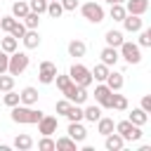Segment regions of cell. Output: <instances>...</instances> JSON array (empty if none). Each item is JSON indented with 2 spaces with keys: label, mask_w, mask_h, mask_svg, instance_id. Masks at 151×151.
<instances>
[{
  "label": "cell",
  "mask_w": 151,
  "mask_h": 151,
  "mask_svg": "<svg viewBox=\"0 0 151 151\" xmlns=\"http://www.w3.org/2000/svg\"><path fill=\"white\" fill-rule=\"evenodd\" d=\"M42 116H45V113H42L40 109H33V106H26V104L12 106V113H9V118H12L14 123H19V125H35Z\"/></svg>",
  "instance_id": "cell-1"
},
{
  "label": "cell",
  "mask_w": 151,
  "mask_h": 151,
  "mask_svg": "<svg viewBox=\"0 0 151 151\" xmlns=\"http://www.w3.org/2000/svg\"><path fill=\"white\" fill-rule=\"evenodd\" d=\"M28 61H31V57L26 54V52H12L9 54V61H7V73L9 76H21L26 68H28Z\"/></svg>",
  "instance_id": "cell-2"
},
{
  "label": "cell",
  "mask_w": 151,
  "mask_h": 151,
  "mask_svg": "<svg viewBox=\"0 0 151 151\" xmlns=\"http://www.w3.org/2000/svg\"><path fill=\"white\" fill-rule=\"evenodd\" d=\"M125 142H139L142 139V125H134V123H130V120H120V123H116V127H113Z\"/></svg>",
  "instance_id": "cell-3"
},
{
  "label": "cell",
  "mask_w": 151,
  "mask_h": 151,
  "mask_svg": "<svg viewBox=\"0 0 151 151\" xmlns=\"http://www.w3.org/2000/svg\"><path fill=\"white\" fill-rule=\"evenodd\" d=\"M68 78H71L76 85H80V87H90V85H92V73H90V68L83 66V64H73V66L68 68Z\"/></svg>",
  "instance_id": "cell-4"
},
{
  "label": "cell",
  "mask_w": 151,
  "mask_h": 151,
  "mask_svg": "<svg viewBox=\"0 0 151 151\" xmlns=\"http://www.w3.org/2000/svg\"><path fill=\"white\" fill-rule=\"evenodd\" d=\"M118 50H120L118 54H120L127 64H139V61H142V47H139L137 42H127V40H123Z\"/></svg>",
  "instance_id": "cell-5"
},
{
  "label": "cell",
  "mask_w": 151,
  "mask_h": 151,
  "mask_svg": "<svg viewBox=\"0 0 151 151\" xmlns=\"http://www.w3.org/2000/svg\"><path fill=\"white\" fill-rule=\"evenodd\" d=\"M61 94H64L71 104H85V101H87V97H90V94H87V87H80V85H76L73 80H71V85H68Z\"/></svg>",
  "instance_id": "cell-6"
},
{
  "label": "cell",
  "mask_w": 151,
  "mask_h": 151,
  "mask_svg": "<svg viewBox=\"0 0 151 151\" xmlns=\"http://www.w3.org/2000/svg\"><path fill=\"white\" fill-rule=\"evenodd\" d=\"M80 12H83V17H85L90 24H101V21H104V9H101L99 2H85V5L80 7Z\"/></svg>",
  "instance_id": "cell-7"
},
{
  "label": "cell",
  "mask_w": 151,
  "mask_h": 151,
  "mask_svg": "<svg viewBox=\"0 0 151 151\" xmlns=\"http://www.w3.org/2000/svg\"><path fill=\"white\" fill-rule=\"evenodd\" d=\"M54 76H57V64L40 61V66H38V80L42 85H50V83H54Z\"/></svg>",
  "instance_id": "cell-8"
},
{
  "label": "cell",
  "mask_w": 151,
  "mask_h": 151,
  "mask_svg": "<svg viewBox=\"0 0 151 151\" xmlns=\"http://www.w3.org/2000/svg\"><path fill=\"white\" fill-rule=\"evenodd\" d=\"M94 101L101 106V109H111V90L106 83H99L94 87Z\"/></svg>",
  "instance_id": "cell-9"
},
{
  "label": "cell",
  "mask_w": 151,
  "mask_h": 151,
  "mask_svg": "<svg viewBox=\"0 0 151 151\" xmlns=\"http://www.w3.org/2000/svg\"><path fill=\"white\" fill-rule=\"evenodd\" d=\"M66 132H68V137H71L73 142H78V144L87 139V130L83 127L80 120H68V130H66Z\"/></svg>",
  "instance_id": "cell-10"
},
{
  "label": "cell",
  "mask_w": 151,
  "mask_h": 151,
  "mask_svg": "<svg viewBox=\"0 0 151 151\" xmlns=\"http://www.w3.org/2000/svg\"><path fill=\"white\" fill-rule=\"evenodd\" d=\"M35 125H38V132H40V134H52V132H57V125H59V123H57L54 116H42Z\"/></svg>",
  "instance_id": "cell-11"
},
{
  "label": "cell",
  "mask_w": 151,
  "mask_h": 151,
  "mask_svg": "<svg viewBox=\"0 0 151 151\" xmlns=\"http://www.w3.org/2000/svg\"><path fill=\"white\" fill-rule=\"evenodd\" d=\"M104 146H106L109 151H123L125 139H123L118 132H109V134H104Z\"/></svg>",
  "instance_id": "cell-12"
},
{
  "label": "cell",
  "mask_w": 151,
  "mask_h": 151,
  "mask_svg": "<svg viewBox=\"0 0 151 151\" xmlns=\"http://www.w3.org/2000/svg\"><path fill=\"white\" fill-rule=\"evenodd\" d=\"M123 26H125V31H127V33H137V31H142V28H144V21H142V17H139V14H125Z\"/></svg>",
  "instance_id": "cell-13"
},
{
  "label": "cell",
  "mask_w": 151,
  "mask_h": 151,
  "mask_svg": "<svg viewBox=\"0 0 151 151\" xmlns=\"http://www.w3.org/2000/svg\"><path fill=\"white\" fill-rule=\"evenodd\" d=\"M149 9V0H125V12L127 14H144Z\"/></svg>",
  "instance_id": "cell-14"
},
{
  "label": "cell",
  "mask_w": 151,
  "mask_h": 151,
  "mask_svg": "<svg viewBox=\"0 0 151 151\" xmlns=\"http://www.w3.org/2000/svg\"><path fill=\"white\" fill-rule=\"evenodd\" d=\"M21 42H24L26 50H35V47H40V35H38V31H35V28H26Z\"/></svg>",
  "instance_id": "cell-15"
},
{
  "label": "cell",
  "mask_w": 151,
  "mask_h": 151,
  "mask_svg": "<svg viewBox=\"0 0 151 151\" xmlns=\"http://www.w3.org/2000/svg\"><path fill=\"white\" fill-rule=\"evenodd\" d=\"M99 57H101V64H106V66H116V61L120 59V54H118V47H104L101 52H99Z\"/></svg>",
  "instance_id": "cell-16"
},
{
  "label": "cell",
  "mask_w": 151,
  "mask_h": 151,
  "mask_svg": "<svg viewBox=\"0 0 151 151\" xmlns=\"http://www.w3.org/2000/svg\"><path fill=\"white\" fill-rule=\"evenodd\" d=\"M106 85H109V90L111 92H118L120 87H123V73H118V71H109V76H106V80H104Z\"/></svg>",
  "instance_id": "cell-17"
},
{
  "label": "cell",
  "mask_w": 151,
  "mask_h": 151,
  "mask_svg": "<svg viewBox=\"0 0 151 151\" xmlns=\"http://www.w3.org/2000/svg\"><path fill=\"white\" fill-rule=\"evenodd\" d=\"M38 101V90L35 87H24L19 92V104H26V106H33Z\"/></svg>",
  "instance_id": "cell-18"
},
{
  "label": "cell",
  "mask_w": 151,
  "mask_h": 151,
  "mask_svg": "<svg viewBox=\"0 0 151 151\" xmlns=\"http://www.w3.org/2000/svg\"><path fill=\"white\" fill-rule=\"evenodd\" d=\"M85 52H87V45L83 40H71L68 42V54L71 57H85Z\"/></svg>",
  "instance_id": "cell-19"
},
{
  "label": "cell",
  "mask_w": 151,
  "mask_h": 151,
  "mask_svg": "<svg viewBox=\"0 0 151 151\" xmlns=\"http://www.w3.org/2000/svg\"><path fill=\"white\" fill-rule=\"evenodd\" d=\"M83 118H85V120H90V123H97V120L101 118V106H99V104H97V106L92 104V106L83 109Z\"/></svg>",
  "instance_id": "cell-20"
},
{
  "label": "cell",
  "mask_w": 151,
  "mask_h": 151,
  "mask_svg": "<svg viewBox=\"0 0 151 151\" xmlns=\"http://www.w3.org/2000/svg\"><path fill=\"white\" fill-rule=\"evenodd\" d=\"M28 12H31V9H28V2H24V0H17V2L12 5V17H14V19H24Z\"/></svg>",
  "instance_id": "cell-21"
},
{
  "label": "cell",
  "mask_w": 151,
  "mask_h": 151,
  "mask_svg": "<svg viewBox=\"0 0 151 151\" xmlns=\"http://www.w3.org/2000/svg\"><path fill=\"white\" fill-rule=\"evenodd\" d=\"M104 40H106V45H109V47H120V42H123V33L111 28V31H106Z\"/></svg>",
  "instance_id": "cell-22"
},
{
  "label": "cell",
  "mask_w": 151,
  "mask_h": 151,
  "mask_svg": "<svg viewBox=\"0 0 151 151\" xmlns=\"http://www.w3.org/2000/svg\"><path fill=\"white\" fill-rule=\"evenodd\" d=\"M17 47H19V40H17L14 35H9V33H7V35L2 38V42H0V50H2V52H7V54H12Z\"/></svg>",
  "instance_id": "cell-23"
},
{
  "label": "cell",
  "mask_w": 151,
  "mask_h": 151,
  "mask_svg": "<svg viewBox=\"0 0 151 151\" xmlns=\"http://www.w3.org/2000/svg\"><path fill=\"white\" fill-rule=\"evenodd\" d=\"M130 123H134V125H146V120H149V113L144 111V109H132V113H130V118H127Z\"/></svg>",
  "instance_id": "cell-24"
},
{
  "label": "cell",
  "mask_w": 151,
  "mask_h": 151,
  "mask_svg": "<svg viewBox=\"0 0 151 151\" xmlns=\"http://www.w3.org/2000/svg\"><path fill=\"white\" fill-rule=\"evenodd\" d=\"M113 127H116V123H113V118H99L97 120V132L99 134H109V132H113Z\"/></svg>",
  "instance_id": "cell-25"
},
{
  "label": "cell",
  "mask_w": 151,
  "mask_h": 151,
  "mask_svg": "<svg viewBox=\"0 0 151 151\" xmlns=\"http://www.w3.org/2000/svg\"><path fill=\"white\" fill-rule=\"evenodd\" d=\"M12 144H14V149H19V151H28V149L33 146V139H31L28 134H17Z\"/></svg>",
  "instance_id": "cell-26"
},
{
  "label": "cell",
  "mask_w": 151,
  "mask_h": 151,
  "mask_svg": "<svg viewBox=\"0 0 151 151\" xmlns=\"http://www.w3.org/2000/svg\"><path fill=\"white\" fill-rule=\"evenodd\" d=\"M54 146L61 149V151H76V149H78V142H73L71 137H59V139L54 142Z\"/></svg>",
  "instance_id": "cell-27"
},
{
  "label": "cell",
  "mask_w": 151,
  "mask_h": 151,
  "mask_svg": "<svg viewBox=\"0 0 151 151\" xmlns=\"http://www.w3.org/2000/svg\"><path fill=\"white\" fill-rule=\"evenodd\" d=\"M109 14H111V19H113V21H123L127 12H125V5H123V2H113Z\"/></svg>",
  "instance_id": "cell-28"
},
{
  "label": "cell",
  "mask_w": 151,
  "mask_h": 151,
  "mask_svg": "<svg viewBox=\"0 0 151 151\" xmlns=\"http://www.w3.org/2000/svg\"><path fill=\"white\" fill-rule=\"evenodd\" d=\"M109 71H111V68H109L106 64H97V66H94V71H90V73H92V80L104 83V80H106V76H109Z\"/></svg>",
  "instance_id": "cell-29"
},
{
  "label": "cell",
  "mask_w": 151,
  "mask_h": 151,
  "mask_svg": "<svg viewBox=\"0 0 151 151\" xmlns=\"http://www.w3.org/2000/svg\"><path fill=\"white\" fill-rule=\"evenodd\" d=\"M111 109L125 111V109H127V99H125L123 94H118V92H111Z\"/></svg>",
  "instance_id": "cell-30"
},
{
  "label": "cell",
  "mask_w": 151,
  "mask_h": 151,
  "mask_svg": "<svg viewBox=\"0 0 151 151\" xmlns=\"http://www.w3.org/2000/svg\"><path fill=\"white\" fill-rule=\"evenodd\" d=\"M52 19H59L61 14H64V7H61V2L59 0H52V2H47V9H45Z\"/></svg>",
  "instance_id": "cell-31"
},
{
  "label": "cell",
  "mask_w": 151,
  "mask_h": 151,
  "mask_svg": "<svg viewBox=\"0 0 151 151\" xmlns=\"http://www.w3.org/2000/svg\"><path fill=\"white\" fill-rule=\"evenodd\" d=\"M64 116H66L68 120H83V109H80V104H71Z\"/></svg>",
  "instance_id": "cell-32"
},
{
  "label": "cell",
  "mask_w": 151,
  "mask_h": 151,
  "mask_svg": "<svg viewBox=\"0 0 151 151\" xmlns=\"http://www.w3.org/2000/svg\"><path fill=\"white\" fill-rule=\"evenodd\" d=\"M38 24H40V14L38 12H28L24 17V26L26 28H38Z\"/></svg>",
  "instance_id": "cell-33"
},
{
  "label": "cell",
  "mask_w": 151,
  "mask_h": 151,
  "mask_svg": "<svg viewBox=\"0 0 151 151\" xmlns=\"http://www.w3.org/2000/svg\"><path fill=\"white\" fill-rule=\"evenodd\" d=\"M7 90H14V76L0 73V92H7Z\"/></svg>",
  "instance_id": "cell-34"
},
{
  "label": "cell",
  "mask_w": 151,
  "mask_h": 151,
  "mask_svg": "<svg viewBox=\"0 0 151 151\" xmlns=\"http://www.w3.org/2000/svg\"><path fill=\"white\" fill-rule=\"evenodd\" d=\"M2 101H5V106H17L19 104V92H14V90H7L5 92V97H2Z\"/></svg>",
  "instance_id": "cell-35"
},
{
  "label": "cell",
  "mask_w": 151,
  "mask_h": 151,
  "mask_svg": "<svg viewBox=\"0 0 151 151\" xmlns=\"http://www.w3.org/2000/svg\"><path fill=\"white\" fill-rule=\"evenodd\" d=\"M28 9H31V12H38V14H45L47 0H28Z\"/></svg>",
  "instance_id": "cell-36"
},
{
  "label": "cell",
  "mask_w": 151,
  "mask_h": 151,
  "mask_svg": "<svg viewBox=\"0 0 151 151\" xmlns=\"http://www.w3.org/2000/svg\"><path fill=\"white\" fill-rule=\"evenodd\" d=\"M24 33H26V26H24V21H14V26H12V31H9V35H14L17 40H21L24 38Z\"/></svg>",
  "instance_id": "cell-37"
},
{
  "label": "cell",
  "mask_w": 151,
  "mask_h": 151,
  "mask_svg": "<svg viewBox=\"0 0 151 151\" xmlns=\"http://www.w3.org/2000/svg\"><path fill=\"white\" fill-rule=\"evenodd\" d=\"M38 149L40 151H54L57 146H54V139H50V134H42V139L38 142Z\"/></svg>",
  "instance_id": "cell-38"
},
{
  "label": "cell",
  "mask_w": 151,
  "mask_h": 151,
  "mask_svg": "<svg viewBox=\"0 0 151 151\" xmlns=\"http://www.w3.org/2000/svg\"><path fill=\"white\" fill-rule=\"evenodd\" d=\"M139 47H151V31L149 28H142L139 31Z\"/></svg>",
  "instance_id": "cell-39"
},
{
  "label": "cell",
  "mask_w": 151,
  "mask_h": 151,
  "mask_svg": "<svg viewBox=\"0 0 151 151\" xmlns=\"http://www.w3.org/2000/svg\"><path fill=\"white\" fill-rule=\"evenodd\" d=\"M14 21H17L14 17H0V28H2L5 33H9V31H12V26H14Z\"/></svg>",
  "instance_id": "cell-40"
},
{
  "label": "cell",
  "mask_w": 151,
  "mask_h": 151,
  "mask_svg": "<svg viewBox=\"0 0 151 151\" xmlns=\"http://www.w3.org/2000/svg\"><path fill=\"white\" fill-rule=\"evenodd\" d=\"M54 80H57V87H59L61 92L71 85V78H68V76H59V73H57V76H54Z\"/></svg>",
  "instance_id": "cell-41"
},
{
  "label": "cell",
  "mask_w": 151,
  "mask_h": 151,
  "mask_svg": "<svg viewBox=\"0 0 151 151\" xmlns=\"http://www.w3.org/2000/svg\"><path fill=\"white\" fill-rule=\"evenodd\" d=\"M68 106H71V101H68L66 97H64V99H59V101H57V106H54V109H57V116H64V113L68 111Z\"/></svg>",
  "instance_id": "cell-42"
},
{
  "label": "cell",
  "mask_w": 151,
  "mask_h": 151,
  "mask_svg": "<svg viewBox=\"0 0 151 151\" xmlns=\"http://www.w3.org/2000/svg\"><path fill=\"white\" fill-rule=\"evenodd\" d=\"M59 2H61L64 12H73V9L78 7V0H59Z\"/></svg>",
  "instance_id": "cell-43"
},
{
  "label": "cell",
  "mask_w": 151,
  "mask_h": 151,
  "mask_svg": "<svg viewBox=\"0 0 151 151\" xmlns=\"http://www.w3.org/2000/svg\"><path fill=\"white\" fill-rule=\"evenodd\" d=\"M7 61H9V54L0 50V73H7Z\"/></svg>",
  "instance_id": "cell-44"
},
{
  "label": "cell",
  "mask_w": 151,
  "mask_h": 151,
  "mask_svg": "<svg viewBox=\"0 0 151 151\" xmlns=\"http://www.w3.org/2000/svg\"><path fill=\"white\" fill-rule=\"evenodd\" d=\"M139 109H144L146 113H151V97H149V94L142 97V106H139Z\"/></svg>",
  "instance_id": "cell-45"
},
{
  "label": "cell",
  "mask_w": 151,
  "mask_h": 151,
  "mask_svg": "<svg viewBox=\"0 0 151 151\" xmlns=\"http://www.w3.org/2000/svg\"><path fill=\"white\" fill-rule=\"evenodd\" d=\"M113 2H125V0H111V5H113Z\"/></svg>",
  "instance_id": "cell-46"
},
{
  "label": "cell",
  "mask_w": 151,
  "mask_h": 151,
  "mask_svg": "<svg viewBox=\"0 0 151 151\" xmlns=\"http://www.w3.org/2000/svg\"><path fill=\"white\" fill-rule=\"evenodd\" d=\"M47 2H52V0H47Z\"/></svg>",
  "instance_id": "cell-47"
}]
</instances>
